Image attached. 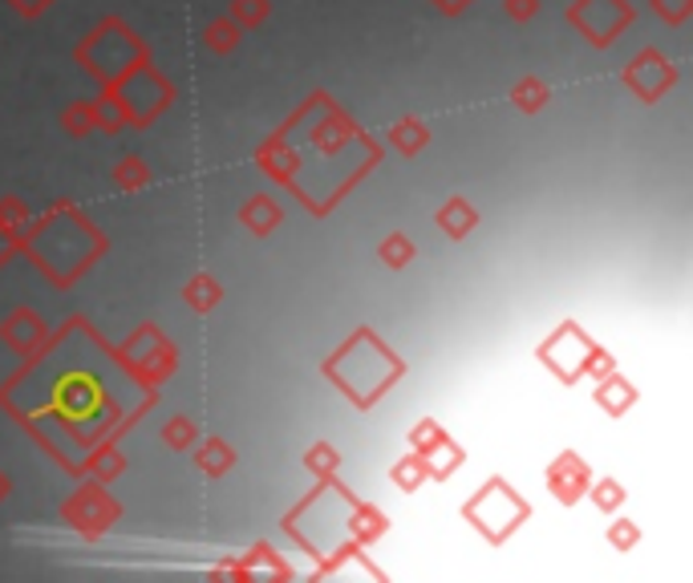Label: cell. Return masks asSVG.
I'll use <instances>...</instances> for the list:
<instances>
[{"label": "cell", "instance_id": "ac0fdd59", "mask_svg": "<svg viewBox=\"0 0 693 583\" xmlns=\"http://www.w3.org/2000/svg\"><path fill=\"white\" fill-rule=\"evenodd\" d=\"M434 219H438V227H442V231H446L451 239H467L470 231L479 227V212H475V207H470V203L463 199V195H454V199L442 203Z\"/></svg>", "mask_w": 693, "mask_h": 583}, {"label": "cell", "instance_id": "7402d4cb", "mask_svg": "<svg viewBox=\"0 0 693 583\" xmlns=\"http://www.w3.org/2000/svg\"><path fill=\"white\" fill-rule=\"evenodd\" d=\"M390 142L402 150L405 159H414V154H422V150H426L430 126L422 122V118H402V122L390 126Z\"/></svg>", "mask_w": 693, "mask_h": 583}, {"label": "cell", "instance_id": "d590c367", "mask_svg": "<svg viewBox=\"0 0 693 583\" xmlns=\"http://www.w3.org/2000/svg\"><path fill=\"white\" fill-rule=\"evenodd\" d=\"M608 543H613V551L629 555L632 547L641 543V527H637L632 519H613L608 522Z\"/></svg>", "mask_w": 693, "mask_h": 583}, {"label": "cell", "instance_id": "3957f363", "mask_svg": "<svg viewBox=\"0 0 693 583\" xmlns=\"http://www.w3.org/2000/svg\"><path fill=\"white\" fill-rule=\"evenodd\" d=\"M402 373L405 365L393 357L390 348L381 345V336L369 333V328H357V333L325 360V377L337 381L340 389L349 393V401L361 406V410H369Z\"/></svg>", "mask_w": 693, "mask_h": 583}, {"label": "cell", "instance_id": "cb8c5ba5", "mask_svg": "<svg viewBox=\"0 0 693 583\" xmlns=\"http://www.w3.org/2000/svg\"><path fill=\"white\" fill-rule=\"evenodd\" d=\"M511 101H516L519 114H540L552 101V89H548L543 77H519L516 86H511Z\"/></svg>", "mask_w": 693, "mask_h": 583}, {"label": "cell", "instance_id": "5bb4252c", "mask_svg": "<svg viewBox=\"0 0 693 583\" xmlns=\"http://www.w3.org/2000/svg\"><path fill=\"white\" fill-rule=\"evenodd\" d=\"M236 580H292V568L268 543H256L236 563Z\"/></svg>", "mask_w": 693, "mask_h": 583}, {"label": "cell", "instance_id": "ffe728a7", "mask_svg": "<svg viewBox=\"0 0 693 583\" xmlns=\"http://www.w3.org/2000/svg\"><path fill=\"white\" fill-rule=\"evenodd\" d=\"M390 531V519H386V510L369 507V503H354L349 510V535H354V543H373L381 535Z\"/></svg>", "mask_w": 693, "mask_h": 583}, {"label": "cell", "instance_id": "ab89813d", "mask_svg": "<svg viewBox=\"0 0 693 583\" xmlns=\"http://www.w3.org/2000/svg\"><path fill=\"white\" fill-rule=\"evenodd\" d=\"M503 9L511 21H531V17L540 13V0H503Z\"/></svg>", "mask_w": 693, "mask_h": 583}, {"label": "cell", "instance_id": "5b68a950", "mask_svg": "<svg viewBox=\"0 0 693 583\" xmlns=\"http://www.w3.org/2000/svg\"><path fill=\"white\" fill-rule=\"evenodd\" d=\"M86 45H98V50H106L101 57H98V53H94V57H82V65H86L89 74L98 77L101 86H113V82L127 74V69H134L139 62H147V45H142V41L134 37V33H130L122 21H113V17H110V21H101V25L89 33Z\"/></svg>", "mask_w": 693, "mask_h": 583}, {"label": "cell", "instance_id": "b9f144b4", "mask_svg": "<svg viewBox=\"0 0 693 583\" xmlns=\"http://www.w3.org/2000/svg\"><path fill=\"white\" fill-rule=\"evenodd\" d=\"M4 4H9V9H17L21 17H41L53 4V0H4Z\"/></svg>", "mask_w": 693, "mask_h": 583}, {"label": "cell", "instance_id": "f35d334b", "mask_svg": "<svg viewBox=\"0 0 693 583\" xmlns=\"http://www.w3.org/2000/svg\"><path fill=\"white\" fill-rule=\"evenodd\" d=\"M584 373H593L596 381H600V377H608V373H617V360H613V353H608V348L596 345L593 353H588V369H584Z\"/></svg>", "mask_w": 693, "mask_h": 583}, {"label": "cell", "instance_id": "4316f807", "mask_svg": "<svg viewBox=\"0 0 693 583\" xmlns=\"http://www.w3.org/2000/svg\"><path fill=\"white\" fill-rule=\"evenodd\" d=\"M393 486L398 490H405V495H414V490H422V483H426V462H422V454H405L402 462H393V471H390Z\"/></svg>", "mask_w": 693, "mask_h": 583}, {"label": "cell", "instance_id": "8992f818", "mask_svg": "<svg viewBox=\"0 0 693 583\" xmlns=\"http://www.w3.org/2000/svg\"><path fill=\"white\" fill-rule=\"evenodd\" d=\"M113 353H118V360H122L142 385H163L166 377L178 369V348L171 345V336H166L163 328H154V324L134 328V336L122 341Z\"/></svg>", "mask_w": 693, "mask_h": 583}, {"label": "cell", "instance_id": "836d02e7", "mask_svg": "<svg viewBox=\"0 0 693 583\" xmlns=\"http://www.w3.org/2000/svg\"><path fill=\"white\" fill-rule=\"evenodd\" d=\"M147 183H151V171L142 166V159H122L113 166V186L118 191H142Z\"/></svg>", "mask_w": 693, "mask_h": 583}, {"label": "cell", "instance_id": "f1b7e54d", "mask_svg": "<svg viewBox=\"0 0 693 583\" xmlns=\"http://www.w3.org/2000/svg\"><path fill=\"white\" fill-rule=\"evenodd\" d=\"M304 466L316 474V483L321 478H333L340 471V450L333 442H313V446L304 450Z\"/></svg>", "mask_w": 693, "mask_h": 583}, {"label": "cell", "instance_id": "e575fe53", "mask_svg": "<svg viewBox=\"0 0 693 583\" xmlns=\"http://www.w3.org/2000/svg\"><path fill=\"white\" fill-rule=\"evenodd\" d=\"M29 224H33V215H29L25 199H13V195H9V199H0V227H4V231L25 236Z\"/></svg>", "mask_w": 693, "mask_h": 583}, {"label": "cell", "instance_id": "4dcf8cb0", "mask_svg": "<svg viewBox=\"0 0 693 583\" xmlns=\"http://www.w3.org/2000/svg\"><path fill=\"white\" fill-rule=\"evenodd\" d=\"M588 498L596 503V510H605V515H617L625 507V486L617 478H600V483H588Z\"/></svg>", "mask_w": 693, "mask_h": 583}, {"label": "cell", "instance_id": "f546056e", "mask_svg": "<svg viewBox=\"0 0 693 583\" xmlns=\"http://www.w3.org/2000/svg\"><path fill=\"white\" fill-rule=\"evenodd\" d=\"M62 130L69 138L94 134V106H89V101H69L62 110Z\"/></svg>", "mask_w": 693, "mask_h": 583}, {"label": "cell", "instance_id": "d6a6232c", "mask_svg": "<svg viewBox=\"0 0 693 583\" xmlns=\"http://www.w3.org/2000/svg\"><path fill=\"white\" fill-rule=\"evenodd\" d=\"M163 442L171 450H191L195 442H199V425L178 413V418H171V422L163 425Z\"/></svg>", "mask_w": 693, "mask_h": 583}, {"label": "cell", "instance_id": "d6986e66", "mask_svg": "<svg viewBox=\"0 0 693 583\" xmlns=\"http://www.w3.org/2000/svg\"><path fill=\"white\" fill-rule=\"evenodd\" d=\"M191 454H195V466H199L207 478H224V474L236 466V450L227 446L224 438H207V442H195V446H191Z\"/></svg>", "mask_w": 693, "mask_h": 583}, {"label": "cell", "instance_id": "d4e9b609", "mask_svg": "<svg viewBox=\"0 0 693 583\" xmlns=\"http://www.w3.org/2000/svg\"><path fill=\"white\" fill-rule=\"evenodd\" d=\"M414 256H418L414 239L402 236V231H390V236H386V239L378 244V260L386 263V268H393V272H402V268H410V263H414Z\"/></svg>", "mask_w": 693, "mask_h": 583}, {"label": "cell", "instance_id": "8d00e7d4", "mask_svg": "<svg viewBox=\"0 0 693 583\" xmlns=\"http://www.w3.org/2000/svg\"><path fill=\"white\" fill-rule=\"evenodd\" d=\"M442 438H446V430H442L434 418H422V422L410 430V450H414V454H426V450L434 446V442H442Z\"/></svg>", "mask_w": 693, "mask_h": 583}, {"label": "cell", "instance_id": "8fae6325", "mask_svg": "<svg viewBox=\"0 0 693 583\" xmlns=\"http://www.w3.org/2000/svg\"><path fill=\"white\" fill-rule=\"evenodd\" d=\"M625 86L645 106H653V101H661V94H669V89L678 86V65L669 62L661 50H641L632 57L629 69H625Z\"/></svg>", "mask_w": 693, "mask_h": 583}, {"label": "cell", "instance_id": "9a60e30c", "mask_svg": "<svg viewBox=\"0 0 693 583\" xmlns=\"http://www.w3.org/2000/svg\"><path fill=\"white\" fill-rule=\"evenodd\" d=\"M596 406L608 413V418H620V413H629L637 406V385L629 377H620V373H608L596 381Z\"/></svg>", "mask_w": 693, "mask_h": 583}, {"label": "cell", "instance_id": "83f0119b", "mask_svg": "<svg viewBox=\"0 0 693 583\" xmlns=\"http://www.w3.org/2000/svg\"><path fill=\"white\" fill-rule=\"evenodd\" d=\"M243 29L231 21V17H219V21H212V25L203 29V45L212 53H231L236 45H240Z\"/></svg>", "mask_w": 693, "mask_h": 583}, {"label": "cell", "instance_id": "484cf974", "mask_svg": "<svg viewBox=\"0 0 693 583\" xmlns=\"http://www.w3.org/2000/svg\"><path fill=\"white\" fill-rule=\"evenodd\" d=\"M94 106V130H106V134H118V130H127L130 118L122 110V101L113 98V89H106L98 101H89Z\"/></svg>", "mask_w": 693, "mask_h": 583}, {"label": "cell", "instance_id": "ba28073f", "mask_svg": "<svg viewBox=\"0 0 693 583\" xmlns=\"http://www.w3.org/2000/svg\"><path fill=\"white\" fill-rule=\"evenodd\" d=\"M62 519L65 527H74L77 535L98 539V535H106L113 522L122 519V507H118V498L106 490V483H86L77 495L65 498Z\"/></svg>", "mask_w": 693, "mask_h": 583}, {"label": "cell", "instance_id": "e0dca14e", "mask_svg": "<svg viewBox=\"0 0 693 583\" xmlns=\"http://www.w3.org/2000/svg\"><path fill=\"white\" fill-rule=\"evenodd\" d=\"M280 219H284V212H280V203L268 199V195H252V199L240 207V224L248 227L256 239L272 236V231L280 227Z\"/></svg>", "mask_w": 693, "mask_h": 583}, {"label": "cell", "instance_id": "44dd1931", "mask_svg": "<svg viewBox=\"0 0 693 583\" xmlns=\"http://www.w3.org/2000/svg\"><path fill=\"white\" fill-rule=\"evenodd\" d=\"M463 446L458 442H451V438H442V442H434V446L422 454V462H426V478H451L458 466H463Z\"/></svg>", "mask_w": 693, "mask_h": 583}, {"label": "cell", "instance_id": "74e56055", "mask_svg": "<svg viewBox=\"0 0 693 583\" xmlns=\"http://www.w3.org/2000/svg\"><path fill=\"white\" fill-rule=\"evenodd\" d=\"M653 4V13L669 25H685L693 17V0H649Z\"/></svg>", "mask_w": 693, "mask_h": 583}, {"label": "cell", "instance_id": "603a6c76", "mask_svg": "<svg viewBox=\"0 0 693 583\" xmlns=\"http://www.w3.org/2000/svg\"><path fill=\"white\" fill-rule=\"evenodd\" d=\"M183 300H187V309L195 312H212L219 300H224V288H219V280L207 272H195L187 280V288H183Z\"/></svg>", "mask_w": 693, "mask_h": 583}, {"label": "cell", "instance_id": "2e32d148", "mask_svg": "<svg viewBox=\"0 0 693 583\" xmlns=\"http://www.w3.org/2000/svg\"><path fill=\"white\" fill-rule=\"evenodd\" d=\"M122 471H127V458L118 454L113 442H98L89 458L74 462V474H86V478H94V483H113Z\"/></svg>", "mask_w": 693, "mask_h": 583}, {"label": "cell", "instance_id": "7bdbcfd3", "mask_svg": "<svg viewBox=\"0 0 693 583\" xmlns=\"http://www.w3.org/2000/svg\"><path fill=\"white\" fill-rule=\"evenodd\" d=\"M430 4H434L442 17H458V13H467L475 0H430Z\"/></svg>", "mask_w": 693, "mask_h": 583}, {"label": "cell", "instance_id": "52a82bcc", "mask_svg": "<svg viewBox=\"0 0 693 583\" xmlns=\"http://www.w3.org/2000/svg\"><path fill=\"white\" fill-rule=\"evenodd\" d=\"M106 89H113V98L122 101V110H127L130 126L154 122V118L166 110V101L175 98L171 82H166L159 69H151L147 62H139L134 69H127V74L118 77L113 86H106Z\"/></svg>", "mask_w": 693, "mask_h": 583}, {"label": "cell", "instance_id": "4fadbf2b", "mask_svg": "<svg viewBox=\"0 0 693 583\" xmlns=\"http://www.w3.org/2000/svg\"><path fill=\"white\" fill-rule=\"evenodd\" d=\"M0 341L13 348L17 357H33L50 341V328H45V321L33 309H17L13 316H4V324H0Z\"/></svg>", "mask_w": 693, "mask_h": 583}, {"label": "cell", "instance_id": "9c48e42d", "mask_svg": "<svg viewBox=\"0 0 693 583\" xmlns=\"http://www.w3.org/2000/svg\"><path fill=\"white\" fill-rule=\"evenodd\" d=\"M593 348H596V341L584 333L581 324H576V321H564L540 345V360L564 385H576L584 377V369H588V353H593Z\"/></svg>", "mask_w": 693, "mask_h": 583}, {"label": "cell", "instance_id": "277c9868", "mask_svg": "<svg viewBox=\"0 0 693 583\" xmlns=\"http://www.w3.org/2000/svg\"><path fill=\"white\" fill-rule=\"evenodd\" d=\"M467 522L479 527L483 539H491V543H507L511 535L531 519V503L519 490H511L507 478H487L483 490L470 498L467 507H463Z\"/></svg>", "mask_w": 693, "mask_h": 583}, {"label": "cell", "instance_id": "60d3db41", "mask_svg": "<svg viewBox=\"0 0 693 583\" xmlns=\"http://www.w3.org/2000/svg\"><path fill=\"white\" fill-rule=\"evenodd\" d=\"M17 251H25V244H21V236H13V231H4V227H0V268H4V263L13 260Z\"/></svg>", "mask_w": 693, "mask_h": 583}, {"label": "cell", "instance_id": "30bf717a", "mask_svg": "<svg viewBox=\"0 0 693 583\" xmlns=\"http://www.w3.org/2000/svg\"><path fill=\"white\" fill-rule=\"evenodd\" d=\"M567 21L581 29L588 45L605 50L632 25V4L629 0H576L567 9Z\"/></svg>", "mask_w": 693, "mask_h": 583}, {"label": "cell", "instance_id": "1f68e13d", "mask_svg": "<svg viewBox=\"0 0 693 583\" xmlns=\"http://www.w3.org/2000/svg\"><path fill=\"white\" fill-rule=\"evenodd\" d=\"M268 13H272V4L268 0H231V21L240 29H260L268 21Z\"/></svg>", "mask_w": 693, "mask_h": 583}, {"label": "cell", "instance_id": "6da1fadb", "mask_svg": "<svg viewBox=\"0 0 693 583\" xmlns=\"http://www.w3.org/2000/svg\"><path fill=\"white\" fill-rule=\"evenodd\" d=\"M53 348H57V357L45 353V345L29 357L33 360L29 369L50 373V381L41 377L37 385L33 377L17 373V381L37 385L41 393H45V398H41V410H25L21 422L29 425L33 418L45 413L53 425H62V430H69V434L77 438V450H89V446H98V442H113L118 434H127L134 418H118V410H122L127 401H122V393H110V389H106V373L94 369V365H65L62 345L53 341Z\"/></svg>", "mask_w": 693, "mask_h": 583}, {"label": "cell", "instance_id": "7a4b0ae2", "mask_svg": "<svg viewBox=\"0 0 693 583\" xmlns=\"http://www.w3.org/2000/svg\"><path fill=\"white\" fill-rule=\"evenodd\" d=\"M21 244H25L33 263H37L57 288H69L77 276L86 272L89 263L106 251L101 231L89 224L82 212H74L69 203H57L50 215L33 219L29 231L21 236Z\"/></svg>", "mask_w": 693, "mask_h": 583}, {"label": "cell", "instance_id": "ee69618b", "mask_svg": "<svg viewBox=\"0 0 693 583\" xmlns=\"http://www.w3.org/2000/svg\"><path fill=\"white\" fill-rule=\"evenodd\" d=\"M4 490H9V483H4V474H0V498H4Z\"/></svg>", "mask_w": 693, "mask_h": 583}, {"label": "cell", "instance_id": "7c38bea8", "mask_svg": "<svg viewBox=\"0 0 693 583\" xmlns=\"http://www.w3.org/2000/svg\"><path fill=\"white\" fill-rule=\"evenodd\" d=\"M588 483H593V471L584 466V458L576 450H564V454L552 458V466H548V490H552V498L564 503V507H576V503L588 495Z\"/></svg>", "mask_w": 693, "mask_h": 583}]
</instances>
